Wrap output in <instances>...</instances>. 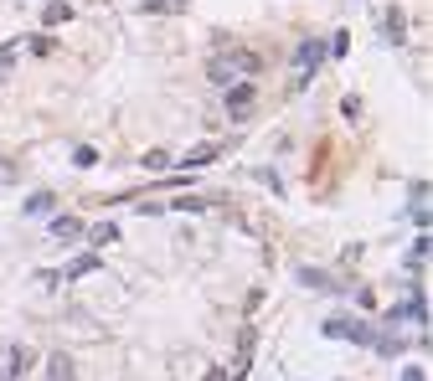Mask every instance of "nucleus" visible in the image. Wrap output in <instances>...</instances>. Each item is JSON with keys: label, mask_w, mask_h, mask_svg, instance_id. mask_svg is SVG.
I'll use <instances>...</instances> for the list:
<instances>
[{"label": "nucleus", "mask_w": 433, "mask_h": 381, "mask_svg": "<svg viewBox=\"0 0 433 381\" xmlns=\"http://www.w3.org/2000/svg\"><path fill=\"white\" fill-rule=\"evenodd\" d=\"M253 98H258V88L243 78V83H227V114L232 119H248L253 114Z\"/></svg>", "instance_id": "1"}, {"label": "nucleus", "mask_w": 433, "mask_h": 381, "mask_svg": "<svg viewBox=\"0 0 433 381\" xmlns=\"http://www.w3.org/2000/svg\"><path fill=\"white\" fill-rule=\"evenodd\" d=\"M320 57H325L320 41H305V47L294 52V88H305V83H310V73L320 67Z\"/></svg>", "instance_id": "2"}, {"label": "nucleus", "mask_w": 433, "mask_h": 381, "mask_svg": "<svg viewBox=\"0 0 433 381\" xmlns=\"http://www.w3.org/2000/svg\"><path fill=\"white\" fill-rule=\"evenodd\" d=\"M325 335H330V340H356V345H372V330L366 325H351V320H325Z\"/></svg>", "instance_id": "3"}, {"label": "nucleus", "mask_w": 433, "mask_h": 381, "mask_svg": "<svg viewBox=\"0 0 433 381\" xmlns=\"http://www.w3.org/2000/svg\"><path fill=\"white\" fill-rule=\"evenodd\" d=\"M237 67H243V73H253V67H258V57H216V62L207 67V78H212V83H232V73H237Z\"/></svg>", "instance_id": "4"}, {"label": "nucleus", "mask_w": 433, "mask_h": 381, "mask_svg": "<svg viewBox=\"0 0 433 381\" xmlns=\"http://www.w3.org/2000/svg\"><path fill=\"white\" fill-rule=\"evenodd\" d=\"M392 320H397V325H402V320H413V325H423V320H428V299H423V294H413V299H407V304H397V309H392Z\"/></svg>", "instance_id": "5"}, {"label": "nucleus", "mask_w": 433, "mask_h": 381, "mask_svg": "<svg viewBox=\"0 0 433 381\" xmlns=\"http://www.w3.org/2000/svg\"><path fill=\"white\" fill-rule=\"evenodd\" d=\"M299 283H305V288H325V294H335V278H330V273H315V268H299Z\"/></svg>", "instance_id": "6"}, {"label": "nucleus", "mask_w": 433, "mask_h": 381, "mask_svg": "<svg viewBox=\"0 0 433 381\" xmlns=\"http://www.w3.org/2000/svg\"><path fill=\"white\" fill-rule=\"evenodd\" d=\"M41 21H47V26H62V21H73V6L68 0H52V6L41 11Z\"/></svg>", "instance_id": "7"}, {"label": "nucleus", "mask_w": 433, "mask_h": 381, "mask_svg": "<svg viewBox=\"0 0 433 381\" xmlns=\"http://www.w3.org/2000/svg\"><path fill=\"white\" fill-rule=\"evenodd\" d=\"M382 31H387V41H392V47H397V41L407 36V21H402L397 11H387V21H382Z\"/></svg>", "instance_id": "8"}, {"label": "nucleus", "mask_w": 433, "mask_h": 381, "mask_svg": "<svg viewBox=\"0 0 433 381\" xmlns=\"http://www.w3.org/2000/svg\"><path fill=\"white\" fill-rule=\"evenodd\" d=\"M52 207H57V196H52V191H36V196L26 201V216H47Z\"/></svg>", "instance_id": "9"}, {"label": "nucleus", "mask_w": 433, "mask_h": 381, "mask_svg": "<svg viewBox=\"0 0 433 381\" xmlns=\"http://www.w3.org/2000/svg\"><path fill=\"white\" fill-rule=\"evenodd\" d=\"M83 232H88V227H83L78 216H57L52 221V237H83Z\"/></svg>", "instance_id": "10"}, {"label": "nucleus", "mask_w": 433, "mask_h": 381, "mask_svg": "<svg viewBox=\"0 0 433 381\" xmlns=\"http://www.w3.org/2000/svg\"><path fill=\"white\" fill-rule=\"evenodd\" d=\"M212 160H216V145H202V150H191L181 160V170H197V165H212Z\"/></svg>", "instance_id": "11"}, {"label": "nucleus", "mask_w": 433, "mask_h": 381, "mask_svg": "<svg viewBox=\"0 0 433 381\" xmlns=\"http://www.w3.org/2000/svg\"><path fill=\"white\" fill-rule=\"evenodd\" d=\"M93 268H103V258L98 253H83L78 263H68V278H83V273H93Z\"/></svg>", "instance_id": "12"}, {"label": "nucleus", "mask_w": 433, "mask_h": 381, "mask_svg": "<svg viewBox=\"0 0 433 381\" xmlns=\"http://www.w3.org/2000/svg\"><path fill=\"white\" fill-rule=\"evenodd\" d=\"M47 376H52V381H73V361H68V355H52V361H47Z\"/></svg>", "instance_id": "13"}, {"label": "nucleus", "mask_w": 433, "mask_h": 381, "mask_svg": "<svg viewBox=\"0 0 433 381\" xmlns=\"http://www.w3.org/2000/svg\"><path fill=\"white\" fill-rule=\"evenodd\" d=\"M16 57H21V47H16V41H11V47H0V83L11 78V67H16Z\"/></svg>", "instance_id": "14"}, {"label": "nucleus", "mask_w": 433, "mask_h": 381, "mask_svg": "<svg viewBox=\"0 0 433 381\" xmlns=\"http://www.w3.org/2000/svg\"><path fill=\"white\" fill-rule=\"evenodd\" d=\"M114 237H119L114 221H98V227H93V242H98V248H103V242H114Z\"/></svg>", "instance_id": "15"}, {"label": "nucleus", "mask_w": 433, "mask_h": 381, "mask_svg": "<svg viewBox=\"0 0 433 381\" xmlns=\"http://www.w3.org/2000/svg\"><path fill=\"white\" fill-rule=\"evenodd\" d=\"M423 263H428V242L418 237V242H413V253H407V268H423Z\"/></svg>", "instance_id": "16"}, {"label": "nucleus", "mask_w": 433, "mask_h": 381, "mask_svg": "<svg viewBox=\"0 0 433 381\" xmlns=\"http://www.w3.org/2000/svg\"><path fill=\"white\" fill-rule=\"evenodd\" d=\"M31 52H36V57H52V52H57V41H52V36H36V41H31Z\"/></svg>", "instance_id": "17"}, {"label": "nucleus", "mask_w": 433, "mask_h": 381, "mask_svg": "<svg viewBox=\"0 0 433 381\" xmlns=\"http://www.w3.org/2000/svg\"><path fill=\"white\" fill-rule=\"evenodd\" d=\"M73 160H78V165H93L98 155H93V145H78V150H73Z\"/></svg>", "instance_id": "18"}, {"label": "nucleus", "mask_w": 433, "mask_h": 381, "mask_svg": "<svg viewBox=\"0 0 433 381\" xmlns=\"http://www.w3.org/2000/svg\"><path fill=\"white\" fill-rule=\"evenodd\" d=\"M202 207H207L202 196H181V201H176V212H202Z\"/></svg>", "instance_id": "19"}, {"label": "nucleus", "mask_w": 433, "mask_h": 381, "mask_svg": "<svg viewBox=\"0 0 433 381\" xmlns=\"http://www.w3.org/2000/svg\"><path fill=\"white\" fill-rule=\"evenodd\" d=\"M181 6H186V0H150V11H165V16H170V11H181Z\"/></svg>", "instance_id": "20"}, {"label": "nucleus", "mask_w": 433, "mask_h": 381, "mask_svg": "<svg viewBox=\"0 0 433 381\" xmlns=\"http://www.w3.org/2000/svg\"><path fill=\"white\" fill-rule=\"evenodd\" d=\"M402 381H428V371H423V366H407V371H402Z\"/></svg>", "instance_id": "21"}, {"label": "nucleus", "mask_w": 433, "mask_h": 381, "mask_svg": "<svg viewBox=\"0 0 433 381\" xmlns=\"http://www.w3.org/2000/svg\"><path fill=\"white\" fill-rule=\"evenodd\" d=\"M207 381H232V376L227 371H207Z\"/></svg>", "instance_id": "22"}]
</instances>
